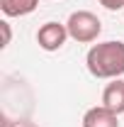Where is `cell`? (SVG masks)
<instances>
[{"label":"cell","instance_id":"obj_1","mask_svg":"<svg viewBox=\"0 0 124 127\" xmlns=\"http://www.w3.org/2000/svg\"><path fill=\"white\" fill-rule=\"evenodd\" d=\"M85 66H88L90 76H95V78L124 76V42L109 39V42L93 44L85 56Z\"/></svg>","mask_w":124,"mask_h":127},{"label":"cell","instance_id":"obj_2","mask_svg":"<svg viewBox=\"0 0 124 127\" xmlns=\"http://www.w3.org/2000/svg\"><path fill=\"white\" fill-rule=\"evenodd\" d=\"M66 30H68V37L73 42H78V44H90V42H97V37L102 32V22L90 10H76V12H71V17L66 20Z\"/></svg>","mask_w":124,"mask_h":127},{"label":"cell","instance_id":"obj_3","mask_svg":"<svg viewBox=\"0 0 124 127\" xmlns=\"http://www.w3.org/2000/svg\"><path fill=\"white\" fill-rule=\"evenodd\" d=\"M68 39V30L61 22H44L37 32V44L44 51H59Z\"/></svg>","mask_w":124,"mask_h":127},{"label":"cell","instance_id":"obj_4","mask_svg":"<svg viewBox=\"0 0 124 127\" xmlns=\"http://www.w3.org/2000/svg\"><path fill=\"white\" fill-rule=\"evenodd\" d=\"M83 127H119V115L107 110L105 105H95L83 115Z\"/></svg>","mask_w":124,"mask_h":127},{"label":"cell","instance_id":"obj_5","mask_svg":"<svg viewBox=\"0 0 124 127\" xmlns=\"http://www.w3.org/2000/svg\"><path fill=\"white\" fill-rule=\"evenodd\" d=\"M102 105L112 110L114 115L124 112V81L122 78H112V83L105 86L102 91Z\"/></svg>","mask_w":124,"mask_h":127},{"label":"cell","instance_id":"obj_6","mask_svg":"<svg viewBox=\"0 0 124 127\" xmlns=\"http://www.w3.org/2000/svg\"><path fill=\"white\" fill-rule=\"evenodd\" d=\"M39 7V0H0V10L5 17H24Z\"/></svg>","mask_w":124,"mask_h":127},{"label":"cell","instance_id":"obj_7","mask_svg":"<svg viewBox=\"0 0 124 127\" xmlns=\"http://www.w3.org/2000/svg\"><path fill=\"white\" fill-rule=\"evenodd\" d=\"M0 30H2V44H0V47L5 49L7 44H10V39H12V30H10V22H7V20H2V22H0Z\"/></svg>","mask_w":124,"mask_h":127},{"label":"cell","instance_id":"obj_8","mask_svg":"<svg viewBox=\"0 0 124 127\" xmlns=\"http://www.w3.org/2000/svg\"><path fill=\"white\" fill-rule=\"evenodd\" d=\"M97 2H100L105 10H112V12H114V10H122L124 12V0H97Z\"/></svg>","mask_w":124,"mask_h":127},{"label":"cell","instance_id":"obj_9","mask_svg":"<svg viewBox=\"0 0 124 127\" xmlns=\"http://www.w3.org/2000/svg\"><path fill=\"white\" fill-rule=\"evenodd\" d=\"M17 127H34V125H17Z\"/></svg>","mask_w":124,"mask_h":127}]
</instances>
